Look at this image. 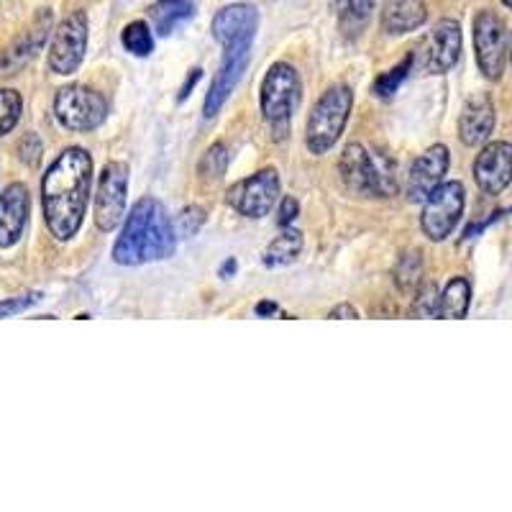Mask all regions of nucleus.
<instances>
[{
  "label": "nucleus",
  "instance_id": "f257e3e1",
  "mask_svg": "<svg viewBox=\"0 0 512 512\" xmlns=\"http://www.w3.org/2000/svg\"><path fill=\"white\" fill-rule=\"evenodd\" d=\"M93 157L80 146L64 149L41 180V205L49 233L57 241L75 239L88 210Z\"/></svg>",
  "mask_w": 512,
  "mask_h": 512
},
{
  "label": "nucleus",
  "instance_id": "f03ea898",
  "mask_svg": "<svg viewBox=\"0 0 512 512\" xmlns=\"http://www.w3.org/2000/svg\"><path fill=\"white\" fill-rule=\"evenodd\" d=\"M177 249V226L157 198H141L131 208L123 231L113 246V262L121 267H141L169 259Z\"/></svg>",
  "mask_w": 512,
  "mask_h": 512
},
{
  "label": "nucleus",
  "instance_id": "7ed1b4c3",
  "mask_svg": "<svg viewBox=\"0 0 512 512\" xmlns=\"http://www.w3.org/2000/svg\"><path fill=\"white\" fill-rule=\"evenodd\" d=\"M341 180L359 198H392L397 192L395 164L382 154H372L361 144H349L341 154Z\"/></svg>",
  "mask_w": 512,
  "mask_h": 512
},
{
  "label": "nucleus",
  "instance_id": "20e7f679",
  "mask_svg": "<svg viewBox=\"0 0 512 512\" xmlns=\"http://www.w3.org/2000/svg\"><path fill=\"white\" fill-rule=\"evenodd\" d=\"M351 108H354V93L349 85H333L320 95L305 128V146L310 154L320 157L331 152L333 144L344 134Z\"/></svg>",
  "mask_w": 512,
  "mask_h": 512
},
{
  "label": "nucleus",
  "instance_id": "39448f33",
  "mask_svg": "<svg viewBox=\"0 0 512 512\" xmlns=\"http://www.w3.org/2000/svg\"><path fill=\"white\" fill-rule=\"evenodd\" d=\"M300 93H303V85H300V75H297L292 64L277 62L269 67L262 82L259 103H262L264 121L272 128L274 139H285L287 136L290 118L295 113L297 103H300Z\"/></svg>",
  "mask_w": 512,
  "mask_h": 512
},
{
  "label": "nucleus",
  "instance_id": "423d86ee",
  "mask_svg": "<svg viewBox=\"0 0 512 512\" xmlns=\"http://www.w3.org/2000/svg\"><path fill=\"white\" fill-rule=\"evenodd\" d=\"M54 116H57L59 126L67 131L88 134V131L103 126V121L108 118V100L88 85H67V88L57 90Z\"/></svg>",
  "mask_w": 512,
  "mask_h": 512
},
{
  "label": "nucleus",
  "instance_id": "0eeeda50",
  "mask_svg": "<svg viewBox=\"0 0 512 512\" xmlns=\"http://www.w3.org/2000/svg\"><path fill=\"white\" fill-rule=\"evenodd\" d=\"M466 205V192L461 182H441L425 198L420 228L431 241H443L454 233Z\"/></svg>",
  "mask_w": 512,
  "mask_h": 512
},
{
  "label": "nucleus",
  "instance_id": "6e6552de",
  "mask_svg": "<svg viewBox=\"0 0 512 512\" xmlns=\"http://www.w3.org/2000/svg\"><path fill=\"white\" fill-rule=\"evenodd\" d=\"M226 200L244 218L259 221V218L269 216L277 200H280V175H277V169H259L256 175L239 180L236 185H231Z\"/></svg>",
  "mask_w": 512,
  "mask_h": 512
},
{
  "label": "nucleus",
  "instance_id": "1a4fd4ad",
  "mask_svg": "<svg viewBox=\"0 0 512 512\" xmlns=\"http://www.w3.org/2000/svg\"><path fill=\"white\" fill-rule=\"evenodd\" d=\"M88 52V16L82 11L70 13L54 29L52 47H49V70L54 75H75Z\"/></svg>",
  "mask_w": 512,
  "mask_h": 512
},
{
  "label": "nucleus",
  "instance_id": "9d476101",
  "mask_svg": "<svg viewBox=\"0 0 512 512\" xmlns=\"http://www.w3.org/2000/svg\"><path fill=\"white\" fill-rule=\"evenodd\" d=\"M128 195V164L108 162L100 172L98 195H95V226L98 231L111 233L121 226L126 216Z\"/></svg>",
  "mask_w": 512,
  "mask_h": 512
},
{
  "label": "nucleus",
  "instance_id": "9b49d317",
  "mask_svg": "<svg viewBox=\"0 0 512 512\" xmlns=\"http://www.w3.org/2000/svg\"><path fill=\"white\" fill-rule=\"evenodd\" d=\"M474 57L487 80H500L507 57V34L497 13L479 11L474 16Z\"/></svg>",
  "mask_w": 512,
  "mask_h": 512
},
{
  "label": "nucleus",
  "instance_id": "f8f14e48",
  "mask_svg": "<svg viewBox=\"0 0 512 512\" xmlns=\"http://www.w3.org/2000/svg\"><path fill=\"white\" fill-rule=\"evenodd\" d=\"M251 44L254 41H233L228 47H223L221 59V70H218L216 80L210 85V93L205 95V105H203V113L205 118H213L218 111L223 108V103L228 100V95L236 90L239 80L244 77L246 67H249V59H251Z\"/></svg>",
  "mask_w": 512,
  "mask_h": 512
},
{
  "label": "nucleus",
  "instance_id": "ddd939ff",
  "mask_svg": "<svg viewBox=\"0 0 512 512\" xmlns=\"http://www.w3.org/2000/svg\"><path fill=\"white\" fill-rule=\"evenodd\" d=\"M461 57V26L454 18H441L423 41V67L431 75H446Z\"/></svg>",
  "mask_w": 512,
  "mask_h": 512
},
{
  "label": "nucleus",
  "instance_id": "4468645a",
  "mask_svg": "<svg viewBox=\"0 0 512 512\" xmlns=\"http://www.w3.org/2000/svg\"><path fill=\"white\" fill-rule=\"evenodd\" d=\"M49 34H52V11H39L31 21L29 29L13 41L11 47L0 57V75H16L18 70H24L26 64L44 49Z\"/></svg>",
  "mask_w": 512,
  "mask_h": 512
},
{
  "label": "nucleus",
  "instance_id": "2eb2a0df",
  "mask_svg": "<svg viewBox=\"0 0 512 512\" xmlns=\"http://www.w3.org/2000/svg\"><path fill=\"white\" fill-rule=\"evenodd\" d=\"M474 180L484 195H500L512 182V144L492 141L477 154Z\"/></svg>",
  "mask_w": 512,
  "mask_h": 512
},
{
  "label": "nucleus",
  "instance_id": "dca6fc26",
  "mask_svg": "<svg viewBox=\"0 0 512 512\" xmlns=\"http://www.w3.org/2000/svg\"><path fill=\"white\" fill-rule=\"evenodd\" d=\"M448 164H451V154L443 144L431 146V149H425L418 159L410 167L408 175V200L410 203H425V198L436 190L438 185L443 182L448 172Z\"/></svg>",
  "mask_w": 512,
  "mask_h": 512
},
{
  "label": "nucleus",
  "instance_id": "f3484780",
  "mask_svg": "<svg viewBox=\"0 0 512 512\" xmlns=\"http://www.w3.org/2000/svg\"><path fill=\"white\" fill-rule=\"evenodd\" d=\"M31 198L26 185L13 182L0 192V249H11L21 241L29 223Z\"/></svg>",
  "mask_w": 512,
  "mask_h": 512
},
{
  "label": "nucleus",
  "instance_id": "a211bd4d",
  "mask_svg": "<svg viewBox=\"0 0 512 512\" xmlns=\"http://www.w3.org/2000/svg\"><path fill=\"white\" fill-rule=\"evenodd\" d=\"M256 26H259V13L249 3H233V6L221 8L213 18V39L228 47L233 41H254Z\"/></svg>",
  "mask_w": 512,
  "mask_h": 512
},
{
  "label": "nucleus",
  "instance_id": "6ab92c4d",
  "mask_svg": "<svg viewBox=\"0 0 512 512\" xmlns=\"http://www.w3.org/2000/svg\"><path fill=\"white\" fill-rule=\"evenodd\" d=\"M495 131V105L484 93L466 100L459 118V139L464 146H482Z\"/></svg>",
  "mask_w": 512,
  "mask_h": 512
},
{
  "label": "nucleus",
  "instance_id": "aec40b11",
  "mask_svg": "<svg viewBox=\"0 0 512 512\" xmlns=\"http://www.w3.org/2000/svg\"><path fill=\"white\" fill-rule=\"evenodd\" d=\"M428 21V8L423 0H384L382 31L390 36L410 34Z\"/></svg>",
  "mask_w": 512,
  "mask_h": 512
},
{
  "label": "nucleus",
  "instance_id": "412c9836",
  "mask_svg": "<svg viewBox=\"0 0 512 512\" xmlns=\"http://www.w3.org/2000/svg\"><path fill=\"white\" fill-rule=\"evenodd\" d=\"M331 8L336 13L338 29L346 39H356L372 21V13L377 8V0H331Z\"/></svg>",
  "mask_w": 512,
  "mask_h": 512
},
{
  "label": "nucleus",
  "instance_id": "4be33fe9",
  "mask_svg": "<svg viewBox=\"0 0 512 512\" xmlns=\"http://www.w3.org/2000/svg\"><path fill=\"white\" fill-rule=\"evenodd\" d=\"M192 8H195L192 6V0H157V3L149 8L154 31H157L159 36H169L177 26L190 21Z\"/></svg>",
  "mask_w": 512,
  "mask_h": 512
},
{
  "label": "nucleus",
  "instance_id": "5701e85b",
  "mask_svg": "<svg viewBox=\"0 0 512 512\" xmlns=\"http://www.w3.org/2000/svg\"><path fill=\"white\" fill-rule=\"evenodd\" d=\"M300 251H303V233L297 231V228L287 226L285 231H282L277 239H272V244L264 249L262 262L264 267H287V264H292L297 256H300Z\"/></svg>",
  "mask_w": 512,
  "mask_h": 512
},
{
  "label": "nucleus",
  "instance_id": "b1692460",
  "mask_svg": "<svg viewBox=\"0 0 512 512\" xmlns=\"http://www.w3.org/2000/svg\"><path fill=\"white\" fill-rule=\"evenodd\" d=\"M469 303H472V285L464 277H454L448 282L446 290L441 292V305H438V318L461 320L469 313Z\"/></svg>",
  "mask_w": 512,
  "mask_h": 512
},
{
  "label": "nucleus",
  "instance_id": "393cba45",
  "mask_svg": "<svg viewBox=\"0 0 512 512\" xmlns=\"http://www.w3.org/2000/svg\"><path fill=\"white\" fill-rule=\"evenodd\" d=\"M121 44L126 52H131L134 57H149L154 52V36L152 29L146 21H131V24L123 29Z\"/></svg>",
  "mask_w": 512,
  "mask_h": 512
},
{
  "label": "nucleus",
  "instance_id": "a878e982",
  "mask_svg": "<svg viewBox=\"0 0 512 512\" xmlns=\"http://www.w3.org/2000/svg\"><path fill=\"white\" fill-rule=\"evenodd\" d=\"M413 64H415V52H410L408 57H405L400 64H397V67H392V70H387V72H384V75H379L377 80H374L372 93L377 95V98H382V100L392 98V95H395L397 90H400L402 80H405V77L410 75V70H413Z\"/></svg>",
  "mask_w": 512,
  "mask_h": 512
},
{
  "label": "nucleus",
  "instance_id": "bb28decb",
  "mask_svg": "<svg viewBox=\"0 0 512 512\" xmlns=\"http://www.w3.org/2000/svg\"><path fill=\"white\" fill-rule=\"evenodd\" d=\"M228 162H231V152H228V146L223 141H216V144L210 146L208 152L203 154L200 159V180L203 182H218L223 180L226 175Z\"/></svg>",
  "mask_w": 512,
  "mask_h": 512
},
{
  "label": "nucleus",
  "instance_id": "cd10ccee",
  "mask_svg": "<svg viewBox=\"0 0 512 512\" xmlns=\"http://www.w3.org/2000/svg\"><path fill=\"white\" fill-rule=\"evenodd\" d=\"M21 113H24L21 93L11 88H0V136L11 134L16 123L21 121Z\"/></svg>",
  "mask_w": 512,
  "mask_h": 512
},
{
  "label": "nucleus",
  "instance_id": "c85d7f7f",
  "mask_svg": "<svg viewBox=\"0 0 512 512\" xmlns=\"http://www.w3.org/2000/svg\"><path fill=\"white\" fill-rule=\"evenodd\" d=\"M420 274H423V259H420V251H405V254L397 259L395 264V282L400 285V290H413L418 285Z\"/></svg>",
  "mask_w": 512,
  "mask_h": 512
},
{
  "label": "nucleus",
  "instance_id": "c756f323",
  "mask_svg": "<svg viewBox=\"0 0 512 512\" xmlns=\"http://www.w3.org/2000/svg\"><path fill=\"white\" fill-rule=\"evenodd\" d=\"M438 305H441L438 287L433 282H425L418 290V297H415L413 315H418V318H433V315H438Z\"/></svg>",
  "mask_w": 512,
  "mask_h": 512
},
{
  "label": "nucleus",
  "instance_id": "7c9ffc66",
  "mask_svg": "<svg viewBox=\"0 0 512 512\" xmlns=\"http://www.w3.org/2000/svg\"><path fill=\"white\" fill-rule=\"evenodd\" d=\"M41 300V292H26V295L8 297V300H0V318H11V315L24 313L31 305H36Z\"/></svg>",
  "mask_w": 512,
  "mask_h": 512
},
{
  "label": "nucleus",
  "instance_id": "2f4dec72",
  "mask_svg": "<svg viewBox=\"0 0 512 512\" xmlns=\"http://www.w3.org/2000/svg\"><path fill=\"white\" fill-rule=\"evenodd\" d=\"M203 223H205L203 208H198V205H190V208L182 210L180 218H177V233H182V236H195Z\"/></svg>",
  "mask_w": 512,
  "mask_h": 512
},
{
  "label": "nucleus",
  "instance_id": "473e14b6",
  "mask_svg": "<svg viewBox=\"0 0 512 512\" xmlns=\"http://www.w3.org/2000/svg\"><path fill=\"white\" fill-rule=\"evenodd\" d=\"M18 152H21V159H24L26 164H31V167H34V164L41 159V141L36 139L34 134H29L24 141H21V144H18Z\"/></svg>",
  "mask_w": 512,
  "mask_h": 512
},
{
  "label": "nucleus",
  "instance_id": "72a5a7b5",
  "mask_svg": "<svg viewBox=\"0 0 512 512\" xmlns=\"http://www.w3.org/2000/svg\"><path fill=\"white\" fill-rule=\"evenodd\" d=\"M297 213H300V203H297L292 195H287V198H282V205H280V216H277V223H280L282 228L292 226V221L297 218Z\"/></svg>",
  "mask_w": 512,
  "mask_h": 512
},
{
  "label": "nucleus",
  "instance_id": "f704fd0d",
  "mask_svg": "<svg viewBox=\"0 0 512 512\" xmlns=\"http://www.w3.org/2000/svg\"><path fill=\"white\" fill-rule=\"evenodd\" d=\"M328 318H336V320H349V318H359V310L354 305L344 303V305H336V308L328 313Z\"/></svg>",
  "mask_w": 512,
  "mask_h": 512
},
{
  "label": "nucleus",
  "instance_id": "c9c22d12",
  "mask_svg": "<svg viewBox=\"0 0 512 512\" xmlns=\"http://www.w3.org/2000/svg\"><path fill=\"white\" fill-rule=\"evenodd\" d=\"M200 77H203V70H192V77H187L185 88H182V93H180V100H185L187 95H190V90L195 88V82H198Z\"/></svg>",
  "mask_w": 512,
  "mask_h": 512
},
{
  "label": "nucleus",
  "instance_id": "e433bc0d",
  "mask_svg": "<svg viewBox=\"0 0 512 512\" xmlns=\"http://www.w3.org/2000/svg\"><path fill=\"white\" fill-rule=\"evenodd\" d=\"M274 313H280V308L274 303H269V300H264V303L256 305V315H274Z\"/></svg>",
  "mask_w": 512,
  "mask_h": 512
},
{
  "label": "nucleus",
  "instance_id": "4c0bfd02",
  "mask_svg": "<svg viewBox=\"0 0 512 512\" xmlns=\"http://www.w3.org/2000/svg\"><path fill=\"white\" fill-rule=\"evenodd\" d=\"M233 272H236V262H233V259H228V262L221 267V277L223 280H228V274H233Z\"/></svg>",
  "mask_w": 512,
  "mask_h": 512
},
{
  "label": "nucleus",
  "instance_id": "58836bf2",
  "mask_svg": "<svg viewBox=\"0 0 512 512\" xmlns=\"http://www.w3.org/2000/svg\"><path fill=\"white\" fill-rule=\"evenodd\" d=\"M502 3H505V6L510 8V11H512V0H502Z\"/></svg>",
  "mask_w": 512,
  "mask_h": 512
},
{
  "label": "nucleus",
  "instance_id": "ea45409f",
  "mask_svg": "<svg viewBox=\"0 0 512 512\" xmlns=\"http://www.w3.org/2000/svg\"><path fill=\"white\" fill-rule=\"evenodd\" d=\"M510 62H512V41H510Z\"/></svg>",
  "mask_w": 512,
  "mask_h": 512
}]
</instances>
